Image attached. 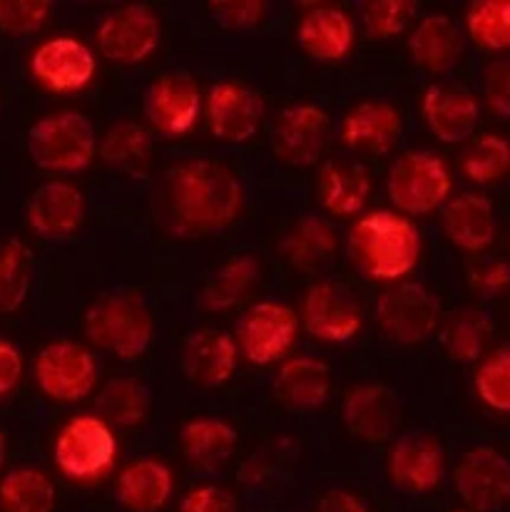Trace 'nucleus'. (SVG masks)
I'll use <instances>...</instances> for the list:
<instances>
[{
  "label": "nucleus",
  "instance_id": "obj_16",
  "mask_svg": "<svg viewBox=\"0 0 510 512\" xmlns=\"http://www.w3.org/2000/svg\"><path fill=\"white\" fill-rule=\"evenodd\" d=\"M35 80L53 92H78L95 78L93 50L75 38H53L30 58Z\"/></svg>",
  "mask_w": 510,
  "mask_h": 512
},
{
  "label": "nucleus",
  "instance_id": "obj_1",
  "mask_svg": "<svg viewBox=\"0 0 510 512\" xmlns=\"http://www.w3.org/2000/svg\"><path fill=\"white\" fill-rule=\"evenodd\" d=\"M242 202V182L217 160L182 162L167 182V204L175 222L192 232L224 229L237 219Z\"/></svg>",
  "mask_w": 510,
  "mask_h": 512
},
{
  "label": "nucleus",
  "instance_id": "obj_5",
  "mask_svg": "<svg viewBox=\"0 0 510 512\" xmlns=\"http://www.w3.org/2000/svg\"><path fill=\"white\" fill-rule=\"evenodd\" d=\"M453 187L446 162L433 152H406L391 167L386 189L389 199L401 212L421 217L431 214L448 199Z\"/></svg>",
  "mask_w": 510,
  "mask_h": 512
},
{
  "label": "nucleus",
  "instance_id": "obj_21",
  "mask_svg": "<svg viewBox=\"0 0 510 512\" xmlns=\"http://www.w3.org/2000/svg\"><path fill=\"white\" fill-rule=\"evenodd\" d=\"M404 130L401 112L389 102H361L341 122V142L354 152L384 155Z\"/></svg>",
  "mask_w": 510,
  "mask_h": 512
},
{
  "label": "nucleus",
  "instance_id": "obj_38",
  "mask_svg": "<svg viewBox=\"0 0 510 512\" xmlns=\"http://www.w3.org/2000/svg\"><path fill=\"white\" fill-rule=\"evenodd\" d=\"M461 170L471 182L491 184L510 172V142L501 135H483L463 152Z\"/></svg>",
  "mask_w": 510,
  "mask_h": 512
},
{
  "label": "nucleus",
  "instance_id": "obj_17",
  "mask_svg": "<svg viewBox=\"0 0 510 512\" xmlns=\"http://www.w3.org/2000/svg\"><path fill=\"white\" fill-rule=\"evenodd\" d=\"M207 112L214 137L239 145L257 135L264 117V102L247 85L219 83L209 90Z\"/></svg>",
  "mask_w": 510,
  "mask_h": 512
},
{
  "label": "nucleus",
  "instance_id": "obj_20",
  "mask_svg": "<svg viewBox=\"0 0 510 512\" xmlns=\"http://www.w3.org/2000/svg\"><path fill=\"white\" fill-rule=\"evenodd\" d=\"M396 396L381 383H359L351 388L341 406L344 426L354 438L381 443L391 435L396 423Z\"/></svg>",
  "mask_w": 510,
  "mask_h": 512
},
{
  "label": "nucleus",
  "instance_id": "obj_29",
  "mask_svg": "<svg viewBox=\"0 0 510 512\" xmlns=\"http://www.w3.org/2000/svg\"><path fill=\"white\" fill-rule=\"evenodd\" d=\"M237 430L219 418H197L182 430V450L187 460L204 473H217L237 448Z\"/></svg>",
  "mask_w": 510,
  "mask_h": 512
},
{
  "label": "nucleus",
  "instance_id": "obj_27",
  "mask_svg": "<svg viewBox=\"0 0 510 512\" xmlns=\"http://www.w3.org/2000/svg\"><path fill=\"white\" fill-rule=\"evenodd\" d=\"M371 177L361 165L349 160H331L319 170V199L336 217L361 212L371 197Z\"/></svg>",
  "mask_w": 510,
  "mask_h": 512
},
{
  "label": "nucleus",
  "instance_id": "obj_22",
  "mask_svg": "<svg viewBox=\"0 0 510 512\" xmlns=\"http://www.w3.org/2000/svg\"><path fill=\"white\" fill-rule=\"evenodd\" d=\"M182 368L187 378L202 388H219L237 371V346L222 331L202 329L185 341Z\"/></svg>",
  "mask_w": 510,
  "mask_h": 512
},
{
  "label": "nucleus",
  "instance_id": "obj_6",
  "mask_svg": "<svg viewBox=\"0 0 510 512\" xmlns=\"http://www.w3.org/2000/svg\"><path fill=\"white\" fill-rule=\"evenodd\" d=\"M55 465L73 480L102 478L117 458V438L98 416H75L55 438Z\"/></svg>",
  "mask_w": 510,
  "mask_h": 512
},
{
  "label": "nucleus",
  "instance_id": "obj_3",
  "mask_svg": "<svg viewBox=\"0 0 510 512\" xmlns=\"http://www.w3.org/2000/svg\"><path fill=\"white\" fill-rule=\"evenodd\" d=\"M85 334L102 351L132 361L155 339V316L140 294L120 291L100 299L88 311Z\"/></svg>",
  "mask_w": 510,
  "mask_h": 512
},
{
  "label": "nucleus",
  "instance_id": "obj_46",
  "mask_svg": "<svg viewBox=\"0 0 510 512\" xmlns=\"http://www.w3.org/2000/svg\"><path fill=\"white\" fill-rule=\"evenodd\" d=\"M23 376V356L13 343L0 339V398L8 396Z\"/></svg>",
  "mask_w": 510,
  "mask_h": 512
},
{
  "label": "nucleus",
  "instance_id": "obj_44",
  "mask_svg": "<svg viewBox=\"0 0 510 512\" xmlns=\"http://www.w3.org/2000/svg\"><path fill=\"white\" fill-rule=\"evenodd\" d=\"M471 286L478 296L496 299L510 291V264L508 261H486L471 274Z\"/></svg>",
  "mask_w": 510,
  "mask_h": 512
},
{
  "label": "nucleus",
  "instance_id": "obj_8",
  "mask_svg": "<svg viewBox=\"0 0 510 512\" xmlns=\"http://www.w3.org/2000/svg\"><path fill=\"white\" fill-rule=\"evenodd\" d=\"M438 299L421 284L386 289L376 304V324L401 346L423 343L438 329Z\"/></svg>",
  "mask_w": 510,
  "mask_h": 512
},
{
  "label": "nucleus",
  "instance_id": "obj_30",
  "mask_svg": "<svg viewBox=\"0 0 510 512\" xmlns=\"http://www.w3.org/2000/svg\"><path fill=\"white\" fill-rule=\"evenodd\" d=\"M336 249H339V237H336L334 227L314 214L299 219L282 242L284 259L299 271L316 269L331 254H336Z\"/></svg>",
  "mask_w": 510,
  "mask_h": 512
},
{
  "label": "nucleus",
  "instance_id": "obj_31",
  "mask_svg": "<svg viewBox=\"0 0 510 512\" xmlns=\"http://www.w3.org/2000/svg\"><path fill=\"white\" fill-rule=\"evenodd\" d=\"M493 336V321L478 309H461L446 319L441 329L443 351L461 363H473L483 356Z\"/></svg>",
  "mask_w": 510,
  "mask_h": 512
},
{
  "label": "nucleus",
  "instance_id": "obj_43",
  "mask_svg": "<svg viewBox=\"0 0 510 512\" xmlns=\"http://www.w3.org/2000/svg\"><path fill=\"white\" fill-rule=\"evenodd\" d=\"M212 15L222 28L249 30L257 28L264 18L262 0H237V3H212Z\"/></svg>",
  "mask_w": 510,
  "mask_h": 512
},
{
  "label": "nucleus",
  "instance_id": "obj_10",
  "mask_svg": "<svg viewBox=\"0 0 510 512\" xmlns=\"http://www.w3.org/2000/svg\"><path fill=\"white\" fill-rule=\"evenodd\" d=\"M162 38L160 18L147 5H125L100 23L98 45L115 63L135 65L150 58Z\"/></svg>",
  "mask_w": 510,
  "mask_h": 512
},
{
  "label": "nucleus",
  "instance_id": "obj_25",
  "mask_svg": "<svg viewBox=\"0 0 510 512\" xmlns=\"http://www.w3.org/2000/svg\"><path fill=\"white\" fill-rule=\"evenodd\" d=\"M413 63L428 75H443L463 58V35L446 15H426L408 38Z\"/></svg>",
  "mask_w": 510,
  "mask_h": 512
},
{
  "label": "nucleus",
  "instance_id": "obj_19",
  "mask_svg": "<svg viewBox=\"0 0 510 512\" xmlns=\"http://www.w3.org/2000/svg\"><path fill=\"white\" fill-rule=\"evenodd\" d=\"M85 217V197L68 182H48L30 197L28 224L38 237H73Z\"/></svg>",
  "mask_w": 510,
  "mask_h": 512
},
{
  "label": "nucleus",
  "instance_id": "obj_48",
  "mask_svg": "<svg viewBox=\"0 0 510 512\" xmlns=\"http://www.w3.org/2000/svg\"><path fill=\"white\" fill-rule=\"evenodd\" d=\"M5 455H8V440H5V433L0 430V468L5 463Z\"/></svg>",
  "mask_w": 510,
  "mask_h": 512
},
{
  "label": "nucleus",
  "instance_id": "obj_4",
  "mask_svg": "<svg viewBox=\"0 0 510 512\" xmlns=\"http://www.w3.org/2000/svg\"><path fill=\"white\" fill-rule=\"evenodd\" d=\"M95 147L93 125L80 112L43 117L28 135L30 160L45 172H83L93 162Z\"/></svg>",
  "mask_w": 510,
  "mask_h": 512
},
{
  "label": "nucleus",
  "instance_id": "obj_13",
  "mask_svg": "<svg viewBox=\"0 0 510 512\" xmlns=\"http://www.w3.org/2000/svg\"><path fill=\"white\" fill-rule=\"evenodd\" d=\"M329 140V117L316 105L287 107L272 130L274 152L292 167H309L319 162Z\"/></svg>",
  "mask_w": 510,
  "mask_h": 512
},
{
  "label": "nucleus",
  "instance_id": "obj_36",
  "mask_svg": "<svg viewBox=\"0 0 510 512\" xmlns=\"http://www.w3.org/2000/svg\"><path fill=\"white\" fill-rule=\"evenodd\" d=\"M33 279V256L20 239L0 242V316L20 309Z\"/></svg>",
  "mask_w": 510,
  "mask_h": 512
},
{
  "label": "nucleus",
  "instance_id": "obj_35",
  "mask_svg": "<svg viewBox=\"0 0 510 512\" xmlns=\"http://www.w3.org/2000/svg\"><path fill=\"white\" fill-rule=\"evenodd\" d=\"M100 413L105 418L102 421L110 426L122 428H135L145 421V416L150 413V391L145 388V383L137 381V378H112L100 393Z\"/></svg>",
  "mask_w": 510,
  "mask_h": 512
},
{
  "label": "nucleus",
  "instance_id": "obj_28",
  "mask_svg": "<svg viewBox=\"0 0 510 512\" xmlns=\"http://www.w3.org/2000/svg\"><path fill=\"white\" fill-rule=\"evenodd\" d=\"M299 45L316 60H341L354 45V25L339 8H314L299 23Z\"/></svg>",
  "mask_w": 510,
  "mask_h": 512
},
{
  "label": "nucleus",
  "instance_id": "obj_49",
  "mask_svg": "<svg viewBox=\"0 0 510 512\" xmlns=\"http://www.w3.org/2000/svg\"><path fill=\"white\" fill-rule=\"evenodd\" d=\"M453 512H471V510H453Z\"/></svg>",
  "mask_w": 510,
  "mask_h": 512
},
{
  "label": "nucleus",
  "instance_id": "obj_41",
  "mask_svg": "<svg viewBox=\"0 0 510 512\" xmlns=\"http://www.w3.org/2000/svg\"><path fill=\"white\" fill-rule=\"evenodd\" d=\"M48 15V0H0V30L8 35L35 33Z\"/></svg>",
  "mask_w": 510,
  "mask_h": 512
},
{
  "label": "nucleus",
  "instance_id": "obj_42",
  "mask_svg": "<svg viewBox=\"0 0 510 512\" xmlns=\"http://www.w3.org/2000/svg\"><path fill=\"white\" fill-rule=\"evenodd\" d=\"M483 97L493 115L510 120V58L488 65L483 73Z\"/></svg>",
  "mask_w": 510,
  "mask_h": 512
},
{
  "label": "nucleus",
  "instance_id": "obj_47",
  "mask_svg": "<svg viewBox=\"0 0 510 512\" xmlns=\"http://www.w3.org/2000/svg\"><path fill=\"white\" fill-rule=\"evenodd\" d=\"M314 512H369L364 500L359 495L349 493V490L334 488L329 493H324L316 503Z\"/></svg>",
  "mask_w": 510,
  "mask_h": 512
},
{
  "label": "nucleus",
  "instance_id": "obj_24",
  "mask_svg": "<svg viewBox=\"0 0 510 512\" xmlns=\"http://www.w3.org/2000/svg\"><path fill=\"white\" fill-rule=\"evenodd\" d=\"M334 373L321 358L299 356L284 363L277 373V396L287 408L299 413L319 411L331 396Z\"/></svg>",
  "mask_w": 510,
  "mask_h": 512
},
{
  "label": "nucleus",
  "instance_id": "obj_18",
  "mask_svg": "<svg viewBox=\"0 0 510 512\" xmlns=\"http://www.w3.org/2000/svg\"><path fill=\"white\" fill-rule=\"evenodd\" d=\"M481 102L461 85H431L423 95V120L436 140L456 145L473 135Z\"/></svg>",
  "mask_w": 510,
  "mask_h": 512
},
{
  "label": "nucleus",
  "instance_id": "obj_26",
  "mask_svg": "<svg viewBox=\"0 0 510 512\" xmlns=\"http://www.w3.org/2000/svg\"><path fill=\"white\" fill-rule=\"evenodd\" d=\"M170 468L160 460H135L117 478V503L130 512H157L172 495Z\"/></svg>",
  "mask_w": 510,
  "mask_h": 512
},
{
  "label": "nucleus",
  "instance_id": "obj_11",
  "mask_svg": "<svg viewBox=\"0 0 510 512\" xmlns=\"http://www.w3.org/2000/svg\"><path fill=\"white\" fill-rule=\"evenodd\" d=\"M299 334V319L287 304L262 301L254 304L239 321V346L244 356L257 366L279 361L294 346Z\"/></svg>",
  "mask_w": 510,
  "mask_h": 512
},
{
  "label": "nucleus",
  "instance_id": "obj_12",
  "mask_svg": "<svg viewBox=\"0 0 510 512\" xmlns=\"http://www.w3.org/2000/svg\"><path fill=\"white\" fill-rule=\"evenodd\" d=\"M302 321L311 336L321 341L344 343L361 331L364 316L351 294L334 281H319L304 296Z\"/></svg>",
  "mask_w": 510,
  "mask_h": 512
},
{
  "label": "nucleus",
  "instance_id": "obj_39",
  "mask_svg": "<svg viewBox=\"0 0 510 512\" xmlns=\"http://www.w3.org/2000/svg\"><path fill=\"white\" fill-rule=\"evenodd\" d=\"M476 391L493 411L510 413V343L483 358L476 371Z\"/></svg>",
  "mask_w": 510,
  "mask_h": 512
},
{
  "label": "nucleus",
  "instance_id": "obj_14",
  "mask_svg": "<svg viewBox=\"0 0 510 512\" xmlns=\"http://www.w3.org/2000/svg\"><path fill=\"white\" fill-rule=\"evenodd\" d=\"M202 112L200 85L187 75H165L145 92V115L157 132L182 137L197 125Z\"/></svg>",
  "mask_w": 510,
  "mask_h": 512
},
{
  "label": "nucleus",
  "instance_id": "obj_23",
  "mask_svg": "<svg viewBox=\"0 0 510 512\" xmlns=\"http://www.w3.org/2000/svg\"><path fill=\"white\" fill-rule=\"evenodd\" d=\"M443 232L463 252H483L496 239V212L491 199L476 192L453 197L443 209Z\"/></svg>",
  "mask_w": 510,
  "mask_h": 512
},
{
  "label": "nucleus",
  "instance_id": "obj_40",
  "mask_svg": "<svg viewBox=\"0 0 510 512\" xmlns=\"http://www.w3.org/2000/svg\"><path fill=\"white\" fill-rule=\"evenodd\" d=\"M413 13L416 3L411 0H371L361 5V23L371 38H391L404 33Z\"/></svg>",
  "mask_w": 510,
  "mask_h": 512
},
{
  "label": "nucleus",
  "instance_id": "obj_37",
  "mask_svg": "<svg viewBox=\"0 0 510 512\" xmlns=\"http://www.w3.org/2000/svg\"><path fill=\"white\" fill-rule=\"evenodd\" d=\"M473 43L491 53L510 48V0H478L466 18Z\"/></svg>",
  "mask_w": 510,
  "mask_h": 512
},
{
  "label": "nucleus",
  "instance_id": "obj_34",
  "mask_svg": "<svg viewBox=\"0 0 510 512\" xmlns=\"http://www.w3.org/2000/svg\"><path fill=\"white\" fill-rule=\"evenodd\" d=\"M100 157L112 170L127 174H142L150 165L152 145L150 135L140 125L117 122L105 132L100 142Z\"/></svg>",
  "mask_w": 510,
  "mask_h": 512
},
{
  "label": "nucleus",
  "instance_id": "obj_2",
  "mask_svg": "<svg viewBox=\"0 0 510 512\" xmlns=\"http://www.w3.org/2000/svg\"><path fill=\"white\" fill-rule=\"evenodd\" d=\"M421 234L396 212H371L354 224L349 252L371 279L396 281L416 269L421 259Z\"/></svg>",
  "mask_w": 510,
  "mask_h": 512
},
{
  "label": "nucleus",
  "instance_id": "obj_33",
  "mask_svg": "<svg viewBox=\"0 0 510 512\" xmlns=\"http://www.w3.org/2000/svg\"><path fill=\"white\" fill-rule=\"evenodd\" d=\"M259 279V259L257 256H234L232 261L222 266L217 274L209 279L202 291V309L204 311H227L247 296V291L257 284Z\"/></svg>",
  "mask_w": 510,
  "mask_h": 512
},
{
  "label": "nucleus",
  "instance_id": "obj_7",
  "mask_svg": "<svg viewBox=\"0 0 510 512\" xmlns=\"http://www.w3.org/2000/svg\"><path fill=\"white\" fill-rule=\"evenodd\" d=\"M98 381V363L75 341H53L35 358V383L53 401L75 403L90 396Z\"/></svg>",
  "mask_w": 510,
  "mask_h": 512
},
{
  "label": "nucleus",
  "instance_id": "obj_32",
  "mask_svg": "<svg viewBox=\"0 0 510 512\" xmlns=\"http://www.w3.org/2000/svg\"><path fill=\"white\" fill-rule=\"evenodd\" d=\"M3 512H53L55 485L38 468H15L0 480Z\"/></svg>",
  "mask_w": 510,
  "mask_h": 512
},
{
  "label": "nucleus",
  "instance_id": "obj_9",
  "mask_svg": "<svg viewBox=\"0 0 510 512\" xmlns=\"http://www.w3.org/2000/svg\"><path fill=\"white\" fill-rule=\"evenodd\" d=\"M453 485L471 512H496L510 500V460L491 445L466 450L453 470Z\"/></svg>",
  "mask_w": 510,
  "mask_h": 512
},
{
  "label": "nucleus",
  "instance_id": "obj_45",
  "mask_svg": "<svg viewBox=\"0 0 510 512\" xmlns=\"http://www.w3.org/2000/svg\"><path fill=\"white\" fill-rule=\"evenodd\" d=\"M180 512H237V500L217 485H202L182 498Z\"/></svg>",
  "mask_w": 510,
  "mask_h": 512
},
{
  "label": "nucleus",
  "instance_id": "obj_15",
  "mask_svg": "<svg viewBox=\"0 0 510 512\" xmlns=\"http://www.w3.org/2000/svg\"><path fill=\"white\" fill-rule=\"evenodd\" d=\"M446 473L441 443L426 433H408L389 450V478L399 490L411 495L431 493Z\"/></svg>",
  "mask_w": 510,
  "mask_h": 512
}]
</instances>
